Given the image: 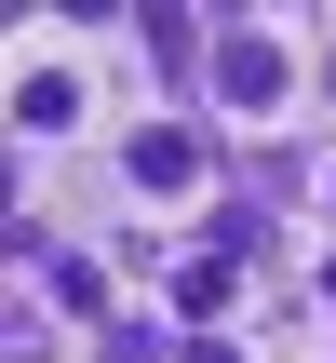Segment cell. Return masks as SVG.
I'll return each mask as SVG.
<instances>
[{
	"label": "cell",
	"instance_id": "6da1fadb",
	"mask_svg": "<svg viewBox=\"0 0 336 363\" xmlns=\"http://www.w3.org/2000/svg\"><path fill=\"white\" fill-rule=\"evenodd\" d=\"M81 121H94V67L67 54V27H27V40H13V148L54 162Z\"/></svg>",
	"mask_w": 336,
	"mask_h": 363
},
{
	"label": "cell",
	"instance_id": "7a4b0ae2",
	"mask_svg": "<svg viewBox=\"0 0 336 363\" xmlns=\"http://www.w3.org/2000/svg\"><path fill=\"white\" fill-rule=\"evenodd\" d=\"M202 67H215V108H229V121H283V108H296V40H283V27H256V13H242V27H215V40H202Z\"/></svg>",
	"mask_w": 336,
	"mask_h": 363
},
{
	"label": "cell",
	"instance_id": "3957f363",
	"mask_svg": "<svg viewBox=\"0 0 336 363\" xmlns=\"http://www.w3.org/2000/svg\"><path fill=\"white\" fill-rule=\"evenodd\" d=\"M121 189H135L148 216H175V202L202 189V135H189V121H135V135H121Z\"/></svg>",
	"mask_w": 336,
	"mask_h": 363
},
{
	"label": "cell",
	"instance_id": "277c9868",
	"mask_svg": "<svg viewBox=\"0 0 336 363\" xmlns=\"http://www.w3.org/2000/svg\"><path fill=\"white\" fill-rule=\"evenodd\" d=\"M175 363H242V337H175Z\"/></svg>",
	"mask_w": 336,
	"mask_h": 363
},
{
	"label": "cell",
	"instance_id": "5b68a950",
	"mask_svg": "<svg viewBox=\"0 0 336 363\" xmlns=\"http://www.w3.org/2000/svg\"><path fill=\"white\" fill-rule=\"evenodd\" d=\"M323 202H336V175H323Z\"/></svg>",
	"mask_w": 336,
	"mask_h": 363
}]
</instances>
